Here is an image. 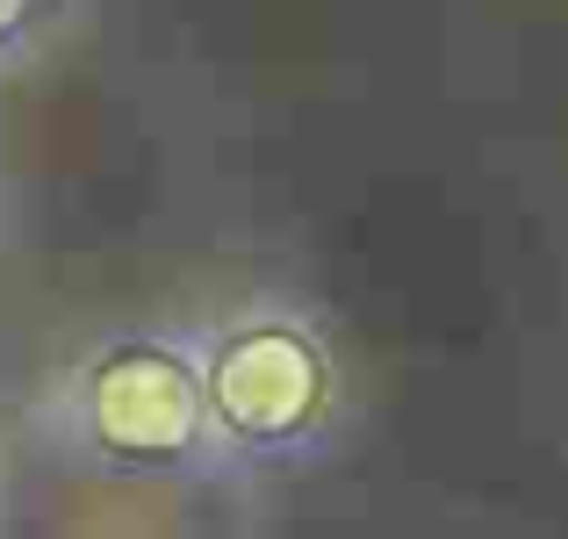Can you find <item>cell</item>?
<instances>
[{"instance_id":"6da1fadb","label":"cell","mask_w":568,"mask_h":539,"mask_svg":"<svg viewBox=\"0 0 568 539\" xmlns=\"http://www.w3.org/2000/svg\"><path fill=\"white\" fill-rule=\"evenodd\" d=\"M58 425L115 475H194L223 460L202 346L173 332H115L58 382Z\"/></svg>"},{"instance_id":"7a4b0ae2","label":"cell","mask_w":568,"mask_h":539,"mask_svg":"<svg viewBox=\"0 0 568 539\" xmlns=\"http://www.w3.org/2000/svg\"><path fill=\"white\" fill-rule=\"evenodd\" d=\"M209 382V417H216L223 460H295L332 431L338 417V353L303 309L252 303L194 332Z\"/></svg>"},{"instance_id":"3957f363","label":"cell","mask_w":568,"mask_h":539,"mask_svg":"<svg viewBox=\"0 0 568 539\" xmlns=\"http://www.w3.org/2000/svg\"><path fill=\"white\" fill-rule=\"evenodd\" d=\"M43 8H51V0H0V58L22 51V37L43 22Z\"/></svg>"}]
</instances>
